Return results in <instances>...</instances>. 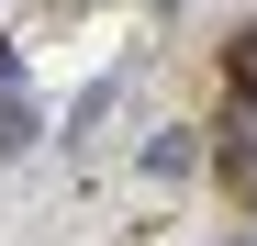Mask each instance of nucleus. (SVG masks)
Masks as SVG:
<instances>
[{"mask_svg":"<svg viewBox=\"0 0 257 246\" xmlns=\"http://www.w3.org/2000/svg\"><path fill=\"white\" fill-rule=\"evenodd\" d=\"M224 78H235V90L257 101V34H235V45H224Z\"/></svg>","mask_w":257,"mask_h":246,"instance_id":"1","label":"nucleus"},{"mask_svg":"<svg viewBox=\"0 0 257 246\" xmlns=\"http://www.w3.org/2000/svg\"><path fill=\"white\" fill-rule=\"evenodd\" d=\"M34 146V112H12V101H0V157H23Z\"/></svg>","mask_w":257,"mask_h":246,"instance_id":"2","label":"nucleus"}]
</instances>
